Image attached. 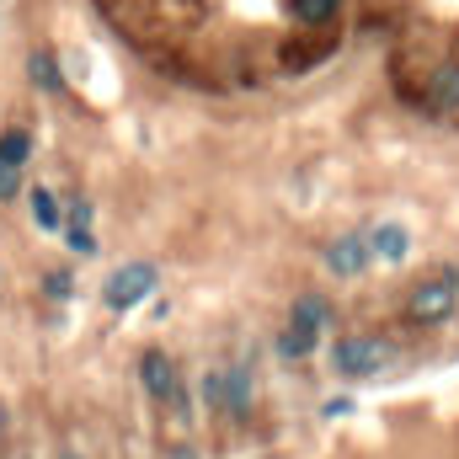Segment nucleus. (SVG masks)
I'll use <instances>...</instances> for the list:
<instances>
[{"label":"nucleus","instance_id":"obj_1","mask_svg":"<svg viewBox=\"0 0 459 459\" xmlns=\"http://www.w3.org/2000/svg\"><path fill=\"white\" fill-rule=\"evenodd\" d=\"M139 379H144V390H150L155 406H171L177 422H193V411H187V390H182V379H177V363H171L160 347H144V358H139Z\"/></svg>","mask_w":459,"mask_h":459},{"label":"nucleus","instance_id":"obj_2","mask_svg":"<svg viewBox=\"0 0 459 459\" xmlns=\"http://www.w3.org/2000/svg\"><path fill=\"white\" fill-rule=\"evenodd\" d=\"M455 305H459V273H455V267H438L433 278H422V283L406 294V316H411V321H422V326L444 321Z\"/></svg>","mask_w":459,"mask_h":459},{"label":"nucleus","instance_id":"obj_3","mask_svg":"<svg viewBox=\"0 0 459 459\" xmlns=\"http://www.w3.org/2000/svg\"><path fill=\"white\" fill-rule=\"evenodd\" d=\"M390 358H395V347L379 342V337H342V342L332 347V363H337V374H347V379L379 374Z\"/></svg>","mask_w":459,"mask_h":459},{"label":"nucleus","instance_id":"obj_4","mask_svg":"<svg viewBox=\"0 0 459 459\" xmlns=\"http://www.w3.org/2000/svg\"><path fill=\"white\" fill-rule=\"evenodd\" d=\"M150 294H155V267H150V262H123L113 278L102 283L108 310H134V305H144Z\"/></svg>","mask_w":459,"mask_h":459},{"label":"nucleus","instance_id":"obj_5","mask_svg":"<svg viewBox=\"0 0 459 459\" xmlns=\"http://www.w3.org/2000/svg\"><path fill=\"white\" fill-rule=\"evenodd\" d=\"M368 262H374L368 235H342V240H332V246H326V267H332L337 278H358Z\"/></svg>","mask_w":459,"mask_h":459},{"label":"nucleus","instance_id":"obj_6","mask_svg":"<svg viewBox=\"0 0 459 459\" xmlns=\"http://www.w3.org/2000/svg\"><path fill=\"white\" fill-rule=\"evenodd\" d=\"M368 251L379 256V262H406L411 256V235H406V225H395V220H385V225H374L368 230Z\"/></svg>","mask_w":459,"mask_h":459},{"label":"nucleus","instance_id":"obj_7","mask_svg":"<svg viewBox=\"0 0 459 459\" xmlns=\"http://www.w3.org/2000/svg\"><path fill=\"white\" fill-rule=\"evenodd\" d=\"M289 321H294V326H310L316 337H326V332H332V305H326L321 294H299L294 310H289Z\"/></svg>","mask_w":459,"mask_h":459},{"label":"nucleus","instance_id":"obj_8","mask_svg":"<svg viewBox=\"0 0 459 459\" xmlns=\"http://www.w3.org/2000/svg\"><path fill=\"white\" fill-rule=\"evenodd\" d=\"M251 406V368H230L225 374V411L230 417H246Z\"/></svg>","mask_w":459,"mask_h":459},{"label":"nucleus","instance_id":"obj_9","mask_svg":"<svg viewBox=\"0 0 459 459\" xmlns=\"http://www.w3.org/2000/svg\"><path fill=\"white\" fill-rule=\"evenodd\" d=\"M337 11H342V0H289V16L305 22V27H321V22H332Z\"/></svg>","mask_w":459,"mask_h":459},{"label":"nucleus","instance_id":"obj_10","mask_svg":"<svg viewBox=\"0 0 459 459\" xmlns=\"http://www.w3.org/2000/svg\"><path fill=\"white\" fill-rule=\"evenodd\" d=\"M316 347H321V337H316L310 326H294V321H289L283 337H278V352H283V358H310Z\"/></svg>","mask_w":459,"mask_h":459},{"label":"nucleus","instance_id":"obj_11","mask_svg":"<svg viewBox=\"0 0 459 459\" xmlns=\"http://www.w3.org/2000/svg\"><path fill=\"white\" fill-rule=\"evenodd\" d=\"M32 155V139L22 134V128H11V134H0V171H16L22 160Z\"/></svg>","mask_w":459,"mask_h":459},{"label":"nucleus","instance_id":"obj_12","mask_svg":"<svg viewBox=\"0 0 459 459\" xmlns=\"http://www.w3.org/2000/svg\"><path fill=\"white\" fill-rule=\"evenodd\" d=\"M32 220H38V230H65V214L48 187H32Z\"/></svg>","mask_w":459,"mask_h":459},{"label":"nucleus","instance_id":"obj_13","mask_svg":"<svg viewBox=\"0 0 459 459\" xmlns=\"http://www.w3.org/2000/svg\"><path fill=\"white\" fill-rule=\"evenodd\" d=\"M433 108H459V65H444L433 81Z\"/></svg>","mask_w":459,"mask_h":459},{"label":"nucleus","instance_id":"obj_14","mask_svg":"<svg viewBox=\"0 0 459 459\" xmlns=\"http://www.w3.org/2000/svg\"><path fill=\"white\" fill-rule=\"evenodd\" d=\"M27 75H32L43 91H59V86H65V81H59V65H54V54H32V59H27Z\"/></svg>","mask_w":459,"mask_h":459},{"label":"nucleus","instance_id":"obj_15","mask_svg":"<svg viewBox=\"0 0 459 459\" xmlns=\"http://www.w3.org/2000/svg\"><path fill=\"white\" fill-rule=\"evenodd\" d=\"M204 401L214 411H225V374H204Z\"/></svg>","mask_w":459,"mask_h":459},{"label":"nucleus","instance_id":"obj_16","mask_svg":"<svg viewBox=\"0 0 459 459\" xmlns=\"http://www.w3.org/2000/svg\"><path fill=\"white\" fill-rule=\"evenodd\" d=\"M70 246H75V251H81V256H91V251H97V240H91V235H86V230H70Z\"/></svg>","mask_w":459,"mask_h":459},{"label":"nucleus","instance_id":"obj_17","mask_svg":"<svg viewBox=\"0 0 459 459\" xmlns=\"http://www.w3.org/2000/svg\"><path fill=\"white\" fill-rule=\"evenodd\" d=\"M48 294L65 299V294H70V273H54V278H48Z\"/></svg>","mask_w":459,"mask_h":459},{"label":"nucleus","instance_id":"obj_18","mask_svg":"<svg viewBox=\"0 0 459 459\" xmlns=\"http://www.w3.org/2000/svg\"><path fill=\"white\" fill-rule=\"evenodd\" d=\"M347 411H352V401H326V406H321V417H332V422L347 417Z\"/></svg>","mask_w":459,"mask_h":459},{"label":"nucleus","instance_id":"obj_19","mask_svg":"<svg viewBox=\"0 0 459 459\" xmlns=\"http://www.w3.org/2000/svg\"><path fill=\"white\" fill-rule=\"evenodd\" d=\"M65 459H81V455H65Z\"/></svg>","mask_w":459,"mask_h":459}]
</instances>
